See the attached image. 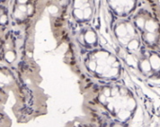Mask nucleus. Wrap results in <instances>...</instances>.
I'll use <instances>...</instances> for the list:
<instances>
[{
  "label": "nucleus",
  "mask_w": 160,
  "mask_h": 127,
  "mask_svg": "<svg viewBox=\"0 0 160 127\" xmlns=\"http://www.w3.org/2000/svg\"><path fill=\"white\" fill-rule=\"evenodd\" d=\"M8 28H4L0 27V63L3 62V46L5 41V34Z\"/></svg>",
  "instance_id": "10"
},
{
  "label": "nucleus",
  "mask_w": 160,
  "mask_h": 127,
  "mask_svg": "<svg viewBox=\"0 0 160 127\" xmlns=\"http://www.w3.org/2000/svg\"><path fill=\"white\" fill-rule=\"evenodd\" d=\"M96 0H68V22L76 25L92 24L96 14Z\"/></svg>",
  "instance_id": "4"
},
{
  "label": "nucleus",
  "mask_w": 160,
  "mask_h": 127,
  "mask_svg": "<svg viewBox=\"0 0 160 127\" xmlns=\"http://www.w3.org/2000/svg\"><path fill=\"white\" fill-rule=\"evenodd\" d=\"M69 28L76 43L87 52L99 47V35L92 24L76 25L69 23Z\"/></svg>",
  "instance_id": "6"
},
{
  "label": "nucleus",
  "mask_w": 160,
  "mask_h": 127,
  "mask_svg": "<svg viewBox=\"0 0 160 127\" xmlns=\"http://www.w3.org/2000/svg\"><path fill=\"white\" fill-rule=\"evenodd\" d=\"M109 24L112 36L123 53L135 54L142 48V41L131 18L117 20Z\"/></svg>",
  "instance_id": "3"
},
{
  "label": "nucleus",
  "mask_w": 160,
  "mask_h": 127,
  "mask_svg": "<svg viewBox=\"0 0 160 127\" xmlns=\"http://www.w3.org/2000/svg\"><path fill=\"white\" fill-rule=\"evenodd\" d=\"M20 56V45L16 33L13 29L8 28L5 34V41L3 46V62L13 67L18 62Z\"/></svg>",
  "instance_id": "8"
},
{
  "label": "nucleus",
  "mask_w": 160,
  "mask_h": 127,
  "mask_svg": "<svg viewBox=\"0 0 160 127\" xmlns=\"http://www.w3.org/2000/svg\"><path fill=\"white\" fill-rule=\"evenodd\" d=\"M38 0H10L12 23L17 26L28 23L35 15Z\"/></svg>",
  "instance_id": "7"
},
{
  "label": "nucleus",
  "mask_w": 160,
  "mask_h": 127,
  "mask_svg": "<svg viewBox=\"0 0 160 127\" xmlns=\"http://www.w3.org/2000/svg\"><path fill=\"white\" fill-rule=\"evenodd\" d=\"M145 47L160 50V19L152 8L144 4L131 17Z\"/></svg>",
  "instance_id": "2"
},
{
  "label": "nucleus",
  "mask_w": 160,
  "mask_h": 127,
  "mask_svg": "<svg viewBox=\"0 0 160 127\" xmlns=\"http://www.w3.org/2000/svg\"><path fill=\"white\" fill-rule=\"evenodd\" d=\"M10 1V0H0V3H7V2H9Z\"/></svg>",
  "instance_id": "11"
},
{
  "label": "nucleus",
  "mask_w": 160,
  "mask_h": 127,
  "mask_svg": "<svg viewBox=\"0 0 160 127\" xmlns=\"http://www.w3.org/2000/svg\"><path fill=\"white\" fill-rule=\"evenodd\" d=\"M107 12L112 23L121 19L131 18L146 2L144 0H105Z\"/></svg>",
  "instance_id": "5"
},
{
  "label": "nucleus",
  "mask_w": 160,
  "mask_h": 127,
  "mask_svg": "<svg viewBox=\"0 0 160 127\" xmlns=\"http://www.w3.org/2000/svg\"><path fill=\"white\" fill-rule=\"evenodd\" d=\"M12 25L10 8L5 3H0V27L9 28Z\"/></svg>",
  "instance_id": "9"
},
{
  "label": "nucleus",
  "mask_w": 160,
  "mask_h": 127,
  "mask_svg": "<svg viewBox=\"0 0 160 127\" xmlns=\"http://www.w3.org/2000/svg\"><path fill=\"white\" fill-rule=\"evenodd\" d=\"M84 65L91 76L109 82L118 80L122 72V62L117 55L100 47L86 53Z\"/></svg>",
  "instance_id": "1"
}]
</instances>
